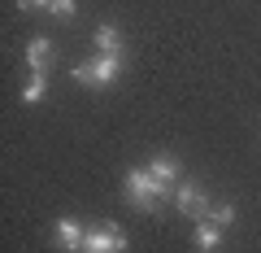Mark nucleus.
I'll list each match as a JSON object with an SVG mask.
<instances>
[{"mask_svg":"<svg viewBox=\"0 0 261 253\" xmlns=\"http://www.w3.org/2000/svg\"><path fill=\"white\" fill-rule=\"evenodd\" d=\"M161 197H174V192H170L166 183H157L148 166L126 170V201H130L135 210H157V201H161Z\"/></svg>","mask_w":261,"mask_h":253,"instance_id":"nucleus-1","label":"nucleus"},{"mask_svg":"<svg viewBox=\"0 0 261 253\" xmlns=\"http://www.w3.org/2000/svg\"><path fill=\"white\" fill-rule=\"evenodd\" d=\"M118 75H122V53H100L74 66V83H87V87H109Z\"/></svg>","mask_w":261,"mask_h":253,"instance_id":"nucleus-2","label":"nucleus"},{"mask_svg":"<svg viewBox=\"0 0 261 253\" xmlns=\"http://www.w3.org/2000/svg\"><path fill=\"white\" fill-rule=\"evenodd\" d=\"M83 253H126V236H122V227L100 223L83 236Z\"/></svg>","mask_w":261,"mask_h":253,"instance_id":"nucleus-3","label":"nucleus"},{"mask_svg":"<svg viewBox=\"0 0 261 253\" xmlns=\"http://www.w3.org/2000/svg\"><path fill=\"white\" fill-rule=\"evenodd\" d=\"M174 205L183 210V214H192V218H205L209 214V201H205V192L196 183H178L174 188Z\"/></svg>","mask_w":261,"mask_h":253,"instance_id":"nucleus-4","label":"nucleus"},{"mask_svg":"<svg viewBox=\"0 0 261 253\" xmlns=\"http://www.w3.org/2000/svg\"><path fill=\"white\" fill-rule=\"evenodd\" d=\"M53 236H57V244H61L65 253H79V249H83V236H87V232L74 223V218H57Z\"/></svg>","mask_w":261,"mask_h":253,"instance_id":"nucleus-5","label":"nucleus"},{"mask_svg":"<svg viewBox=\"0 0 261 253\" xmlns=\"http://www.w3.org/2000/svg\"><path fill=\"white\" fill-rule=\"evenodd\" d=\"M27 66L35 70V75H44L48 66H53V39H44V35H35L27 44Z\"/></svg>","mask_w":261,"mask_h":253,"instance_id":"nucleus-6","label":"nucleus"},{"mask_svg":"<svg viewBox=\"0 0 261 253\" xmlns=\"http://www.w3.org/2000/svg\"><path fill=\"white\" fill-rule=\"evenodd\" d=\"M148 170H152V179H157V183H166L170 192H174V179H178V162L170 157V153H157V157L148 162Z\"/></svg>","mask_w":261,"mask_h":253,"instance_id":"nucleus-7","label":"nucleus"},{"mask_svg":"<svg viewBox=\"0 0 261 253\" xmlns=\"http://www.w3.org/2000/svg\"><path fill=\"white\" fill-rule=\"evenodd\" d=\"M192 240H196V249H200V253H209V249H218V244H222V227H218L214 218H209V223H200V227H196V236H192Z\"/></svg>","mask_w":261,"mask_h":253,"instance_id":"nucleus-8","label":"nucleus"},{"mask_svg":"<svg viewBox=\"0 0 261 253\" xmlns=\"http://www.w3.org/2000/svg\"><path fill=\"white\" fill-rule=\"evenodd\" d=\"M96 48H100V53H122V31L113 27V22L96 27Z\"/></svg>","mask_w":261,"mask_h":253,"instance_id":"nucleus-9","label":"nucleus"},{"mask_svg":"<svg viewBox=\"0 0 261 253\" xmlns=\"http://www.w3.org/2000/svg\"><path fill=\"white\" fill-rule=\"evenodd\" d=\"M44 92H48L44 75H31V83L22 87V101H27V105H39V101H44Z\"/></svg>","mask_w":261,"mask_h":253,"instance_id":"nucleus-10","label":"nucleus"},{"mask_svg":"<svg viewBox=\"0 0 261 253\" xmlns=\"http://www.w3.org/2000/svg\"><path fill=\"white\" fill-rule=\"evenodd\" d=\"M209 218H214L218 227H226V223H231V218H235V205H226V201H222V205H218V210H214V214H209Z\"/></svg>","mask_w":261,"mask_h":253,"instance_id":"nucleus-11","label":"nucleus"},{"mask_svg":"<svg viewBox=\"0 0 261 253\" xmlns=\"http://www.w3.org/2000/svg\"><path fill=\"white\" fill-rule=\"evenodd\" d=\"M48 9H53L57 18H70V13H74V0H53V5H48Z\"/></svg>","mask_w":261,"mask_h":253,"instance_id":"nucleus-12","label":"nucleus"},{"mask_svg":"<svg viewBox=\"0 0 261 253\" xmlns=\"http://www.w3.org/2000/svg\"><path fill=\"white\" fill-rule=\"evenodd\" d=\"M22 9H48V5H53V0H18Z\"/></svg>","mask_w":261,"mask_h":253,"instance_id":"nucleus-13","label":"nucleus"}]
</instances>
